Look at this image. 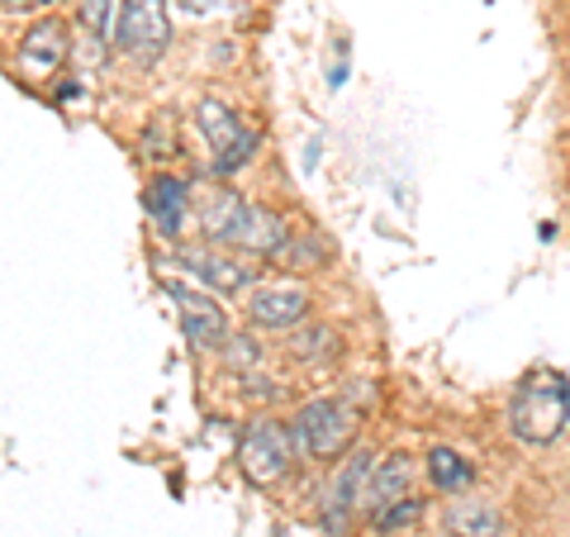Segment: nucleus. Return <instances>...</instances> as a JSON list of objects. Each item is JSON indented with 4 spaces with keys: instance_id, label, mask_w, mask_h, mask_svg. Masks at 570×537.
<instances>
[{
    "instance_id": "obj_13",
    "label": "nucleus",
    "mask_w": 570,
    "mask_h": 537,
    "mask_svg": "<svg viewBox=\"0 0 570 537\" xmlns=\"http://www.w3.org/2000/svg\"><path fill=\"white\" fill-rule=\"evenodd\" d=\"M442 528L452 537H504V514L475 495H461L442 509Z\"/></svg>"
},
{
    "instance_id": "obj_18",
    "label": "nucleus",
    "mask_w": 570,
    "mask_h": 537,
    "mask_svg": "<svg viewBox=\"0 0 570 537\" xmlns=\"http://www.w3.org/2000/svg\"><path fill=\"white\" fill-rule=\"evenodd\" d=\"M419 514H423V499H419V495H404L400 505H390V509H381V514H371V524H376V533H400V528L414 524Z\"/></svg>"
},
{
    "instance_id": "obj_15",
    "label": "nucleus",
    "mask_w": 570,
    "mask_h": 537,
    "mask_svg": "<svg viewBox=\"0 0 570 537\" xmlns=\"http://www.w3.org/2000/svg\"><path fill=\"white\" fill-rule=\"evenodd\" d=\"M428 476H433V486L448 490V495L475 486V467L461 452H452V447H433V452H428Z\"/></svg>"
},
{
    "instance_id": "obj_8",
    "label": "nucleus",
    "mask_w": 570,
    "mask_h": 537,
    "mask_svg": "<svg viewBox=\"0 0 570 537\" xmlns=\"http://www.w3.org/2000/svg\"><path fill=\"white\" fill-rule=\"evenodd\" d=\"M163 291L171 295L176 314H181V333L195 348H224V338H228L224 304H214L209 291H195V285L181 276H163Z\"/></svg>"
},
{
    "instance_id": "obj_9",
    "label": "nucleus",
    "mask_w": 570,
    "mask_h": 537,
    "mask_svg": "<svg viewBox=\"0 0 570 537\" xmlns=\"http://www.w3.org/2000/svg\"><path fill=\"white\" fill-rule=\"evenodd\" d=\"M171 262L186 266L195 281H205L209 291H219V295H243L247 285H253V266H247L243 257L219 253L214 243H209V247H176Z\"/></svg>"
},
{
    "instance_id": "obj_17",
    "label": "nucleus",
    "mask_w": 570,
    "mask_h": 537,
    "mask_svg": "<svg viewBox=\"0 0 570 537\" xmlns=\"http://www.w3.org/2000/svg\"><path fill=\"white\" fill-rule=\"evenodd\" d=\"M291 352L299 357V362H318V357L337 352V338H333V329H299L291 338Z\"/></svg>"
},
{
    "instance_id": "obj_2",
    "label": "nucleus",
    "mask_w": 570,
    "mask_h": 537,
    "mask_svg": "<svg viewBox=\"0 0 570 537\" xmlns=\"http://www.w3.org/2000/svg\"><path fill=\"white\" fill-rule=\"evenodd\" d=\"M570 423V381L561 371H532L509 400V433L528 447H551Z\"/></svg>"
},
{
    "instance_id": "obj_16",
    "label": "nucleus",
    "mask_w": 570,
    "mask_h": 537,
    "mask_svg": "<svg viewBox=\"0 0 570 537\" xmlns=\"http://www.w3.org/2000/svg\"><path fill=\"white\" fill-rule=\"evenodd\" d=\"M115 20H119L115 0H81V25H86V33H91L96 43L115 39Z\"/></svg>"
},
{
    "instance_id": "obj_11",
    "label": "nucleus",
    "mask_w": 570,
    "mask_h": 537,
    "mask_svg": "<svg viewBox=\"0 0 570 537\" xmlns=\"http://www.w3.org/2000/svg\"><path fill=\"white\" fill-rule=\"evenodd\" d=\"M148 214H153V224H157L163 238H181L190 214H195V201L176 176H157V182L148 186Z\"/></svg>"
},
{
    "instance_id": "obj_10",
    "label": "nucleus",
    "mask_w": 570,
    "mask_h": 537,
    "mask_svg": "<svg viewBox=\"0 0 570 537\" xmlns=\"http://www.w3.org/2000/svg\"><path fill=\"white\" fill-rule=\"evenodd\" d=\"M309 314V291L305 285H257L247 291V319L257 329H299Z\"/></svg>"
},
{
    "instance_id": "obj_14",
    "label": "nucleus",
    "mask_w": 570,
    "mask_h": 537,
    "mask_svg": "<svg viewBox=\"0 0 570 537\" xmlns=\"http://www.w3.org/2000/svg\"><path fill=\"white\" fill-rule=\"evenodd\" d=\"M409 495V461L395 452V457H385L376 476H371V490H366V514H381L390 505H400V499Z\"/></svg>"
},
{
    "instance_id": "obj_4",
    "label": "nucleus",
    "mask_w": 570,
    "mask_h": 537,
    "mask_svg": "<svg viewBox=\"0 0 570 537\" xmlns=\"http://www.w3.org/2000/svg\"><path fill=\"white\" fill-rule=\"evenodd\" d=\"M291 433H295V447L305 457H337L352 447V433H356V409L347 400H309L299 414L291 419Z\"/></svg>"
},
{
    "instance_id": "obj_19",
    "label": "nucleus",
    "mask_w": 570,
    "mask_h": 537,
    "mask_svg": "<svg viewBox=\"0 0 570 537\" xmlns=\"http://www.w3.org/2000/svg\"><path fill=\"white\" fill-rule=\"evenodd\" d=\"M142 148H148L153 163H167V157L176 153V124H171V115H157L148 124V134H142Z\"/></svg>"
},
{
    "instance_id": "obj_6",
    "label": "nucleus",
    "mask_w": 570,
    "mask_h": 537,
    "mask_svg": "<svg viewBox=\"0 0 570 537\" xmlns=\"http://www.w3.org/2000/svg\"><path fill=\"white\" fill-rule=\"evenodd\" d=\"M195 124H200V138L209 143V172L219 176H234L238 167H247V157L257 148V134L228 110L219 100H205L195 110Z\"/></svg>"
},
{
    "instance_id": "obj_20",
    "label": "nucleus",
    "mask_w": 570,
    "mask_h": 537,
    "mask_svg": "<svg viewBox=\"0 0 570 537\" xmlns=\"http://www.w3.org/2000/svg\"><path fill=\"white\" fill-rule=\"evenodd\" d=\"M176 6H181L186 14H214V10L224 6V0H176Z\"/></svg>"
},
{
    "instance_id": "obj_1",
    "label": "nucleus",
    "mask_w": 570,
    "mask_h": 537,
    "mask_svg": "<svg viewBox=\"0 0 570 537\" xmlns=\"http://www.w3.org/2000/svg\"><path fill=\"white\" fill-rule=\"evenodd\" d=\"M195 224H200L205 243L228 247V253H253V257H276L291 247V228L276 214L247 205L238 191H200L195 195Z\"/></svg>"
},
{
    "instance_id": "obj_12",
    "label": "nucleus",
    "mask_w": 570,
    "mask_h": 537,
    "mask_svg": "<svg viewBox=\"0 0 570 537\" xmlns=\"http://www.w3.org/2000/svg\"><path fill=\"white\" fill-rule=\"evenodd\" d=\"M67 58V25L62 20H39L24 43H20V67L29 71V77H48V71H58Z\"/></svg>"
},
{
    "instance_id": "obj_5",
    "label": "nucleus",
    "mask_w": 570,
    "mask_h": 537,
    "mask_svg": "<svg viewBox=\"0 0 570 537\" xmlns=\"http://www.w3.org/2000/svg\"><path fill=\"white\" fill-rule=\"evenodd\" d=\"M171 43L167 0H119L115 20V48L129 52L134 62H157Z\"/></svg>"
},
{
    "instance_id": "obj_3",
    "label": "nucleus",
    "mask_w": 570,
    "mask_h": 537,
    "mask_svg": "<svg viewBox=\"0 0 570 537\" xmlns=\"http://www.w3.org/2000/svg\"><path fill=\"white\" fill-rule=\"evenodd\" d=\"M376 452L371 447H356V452H347V461L333 471V480L324 490H318V524H324V533L333 537H347L352 518L362 514L366 505V490H371V476H376Z\"/></svg>"
},
{
    "instance_id": "obj_7",
    "label": "nucleus",
    "mask_w": 570,
    "mask_h": 537,
    "mask_svg": "<svg viewBox=\"0 0 570 537\" xmlns=\"http://www.w3.org/2000/svg\"><path fill=\"white\" fill-rule=\"evenodd\" d=\"M238 461H243V476L253 486H276V480L291 476V461H295V433L281 428L276 419H262L243 433L238 447Z\"/></svg>"
}]
</instances>
